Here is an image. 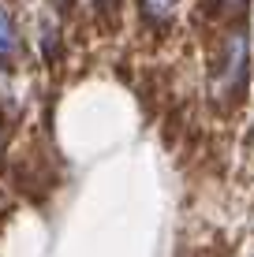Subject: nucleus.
<instances>
[{"label": "nucleus", "mask_w": 254, "mask_h": 257, "mask_svg": "<svg viewBox=\"0 0 254 257\" xmlns=\"http://www.w3.org/2000/svg\"><path fill=\"white\" fill-rule=\"evenodd\" d=\"M15 52H19V34H15L12 19L4 15V8H0V60H12Z\"/></svg>", "instance_id": "nucleus-1"}, {"label": "nucleus", "mask_w": 254, "mask_h": 257, "mask_svg": "<svg viewBox=\"0 0 254 257\" xmlns=\"http://www.w3.org/2000/svg\"><path fill=\"white\" fill-rule=\"evenodd\" d=\"M172 8H176V0H146V12H150L153 19H168Z\"/></svg>", "instance_id": "nucleus-2"}]
</instances>
